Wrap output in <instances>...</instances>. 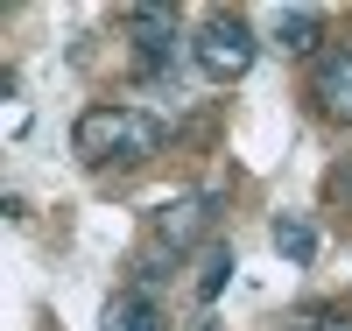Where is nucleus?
I'll list each match as a JSON object with an SVG mask.
<instances>
[{
    "label": "nucleus",
    "mask_w": 352,
    "mask_h": 331,
    "mask_svg": "<svg viewBox=\"0 0 352 331\" xmlns=\"http://www.w3.org/2000/svg\"><path fill=\"white\" fill-rule=\"evenodd\" d=\"M254 56H261V43H254V28L240 14H204L197 36H190V64L212 85H240L254 71Z\"/></svg>",
    "instance_id": "obj_2"
},
{
    "label": "nucleus",
    "mask_w": 352,
    "mask_h": 331,
    "mask_svg": "<svg viewBox=\"0 0 352 331\" xmlns=\"http://www.w3.org/2000/svg\"><path fill=\"white\" fill-rule=\"evenodd\" d=\"M310 99H317L324 120L352 127V36H338V43L317 50V64H310Z\"/></svg>",
    "instance_id": "obj_4"
},
{
    "label": "nucleus",
    "mask_w": 352,
    "mask_h": 331,
    "mask_svg": "<svg viewBox=\"0 0 352 331\" xmlns=\"http://www.w3.org/2000/svg\"><path fill=\"white\" fill-rule=\"evenodd\" d=\"M317 331H352V310H324V317H317Z\"/></svg>",
    "instance_id": "obj_9"
},
{
    "label": "nucleus",
    "mask_w": 352,
    "mask_h": 331,
    "mask_svg": "<svg viewBox=\"0 0 352 331\" xmlns=\"http://www.w3.org/2000/svg\"><path fill=\"white\" fill-rule=\"evenodd\" d=\"M289 331H303V324H289Z\"/></svg>",
    "instance_id": "obj_11"
},
{
    "label": "nucleus",
    "mask_w": 352,
    "mask_h": 331,
    "mask_svg": "<svg viewBox=\"0 0 352 331\" xmlns=\"http://www.w3.org/2000/svg\"><path fill=\"white\" fill-rule=\"evenodd\" d=\"M190 331H212V317H204V324H190Z\"/></svg>",
    "instance_id": "obj_10"
},
{
    "label": "nucleus",
    "mask_w": 352,
    "mask_h": 331,
    "mask_svg": "<svg viewBox=\"0 0 352 331\" xmlns=\"http://www.w3.org/2000/svg\"><path fill=\"white\" fill-rule=\"evenodd\" d=\"M127 43H134V64H141V78H162L169 64H176V50H184V36H176V14L169 8H127Z\"/></svg>",
    "instance_id": "obj_3"
},
{
    "label": "nucleus",
    "mask_w": 352,
    "mask_h": 331,
    "mask_svg": "<svg viewBox=\"0 0 352 331\" xmlns=\"http://www.w3.org/2000/svg\"><path fill=\"white\" fill-rule=\"evenodd\" d=\"M275 43L289 56H310L317 43H324V14H317V8H282L275 14Z\"/></svg>",
    "instance_id": "obj_6"
},
{
    "label": "nucleus",
    "mask_w": 352,
    "mask_h": 331,
    "mask_svg": "<svg viewBox=\"0 0 352 331\" xmlns=\"http://www.w3.org/2000/svg\"><path fill=\"white\" fill-rule=\"evenodd\" d=\"M106 331H162L155 289H120V296L106 303Z\"/></svg>",
    "instance_id": "obj_5"
},
{
    "label": "nucleus",
    "mask_w": 352,
    "mask_h": 331,
    "mask_svg": "<svg viewBox=\"0 0 352 331\" xmlns=\"http://www.w3.org/2000/svg\"><path fill=\"white\" fill-rule=\"evenodd\" d=\"M232 282V247H212L197 268V303H219V289Z\"/></svg>",
    "instance_id": "obj_8"
},
{
    "label": "nucleus",
    "mask_w": 352,
    "mask_h": 331,
    "mask_svg": "<svg viewBox=\"0 0 352 331\" xmlns=\"http://www.w3.org/2000/svg\"><path fill=\"white\" fill-rule=\"evenodd\" d=\"M275 254L282 261H310L317 254V226L310 219H275Z\"/></svg>",
    "instance_id": "obj_7"
},
{
    "label": "nucleus",
    "mask_w": 352,
    "mask_h": 331,
    "mask_svg": "<svg viewBox=\"0 0 352 331\" xmlns=\"http://www.w3.org/2000/svg\"><path fill=\"white\" fill-rule=\"evenodd\" d=\"M71 148L85 169H141L162 148V120L141 106H85L71 127Z\"/></svg>",
    "instance_id": "obj_1"
}]
</instances>
